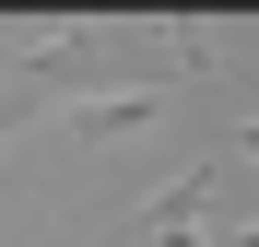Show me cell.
I'll return each instance as SVG.
<instances>
[{
  "instance_id": "6da1fadb",
  "label": "cell",
  "mask_w": 259,
  "mask_h": 247,
  "mask_svg": "<svg viewBox=\"0 0 259 247\" xmlns=\"http://www.w3.org/2000/svg\"><path fill=\"white\" fill-rule=\"evenodd\" d=\"M82 59H95V35H48V47H24V59H0V141H12L24 118H35V106L59 94V82H71Z\"/></svg>"
},
{
  "instance_id": "7a4b0ae2",
  "label": "cell",
  "mask_w": 259,
  "mask_h": 247,
  "mask_svg": "<svg viewBox=\"0 0 259 247\" xmlns=\"http://www.w3.org/2000/svg\"><path fill=\"white\" fill-rule=\"evenodd\" d=\"M165 94H177V82L130 71V82H106V94H71V106H59V130H71V141H118V130H153V118H165Z\"/></svg>"
},
{
  "instance_id": "3957f363",
  "label": "cell",
  "mask_w": 259,
  "mask_h": 247,
  "mask_svg": "<svg viewBox=\"0 0 259 247\" xmlns=\"http://www.w3.org/2000/svg\"><path fill=\"white\" fill-rule=\"evenodd\" d=\"M224 200V165H189V177H165L153 200H142V235L153 247H200V212Z\"/></svg>"
},
{
  "instance_id": "277c9868",
  "label": "cell",
  "mask_w": 259,
  "mask_h": 247,
  "mask_svg": "<svg viewBox=\"0 0 259 247\" xmlns=\"http://www.w3.org/2000/svg\"><path fill=\"white\" fill-rule=\"evenodd\" d=\"M200 247H259V212H236V224H200Z\"/></svg>"
},
{
  "instance_id": "5b68a950",
  "label": "cell",
  "mask_w": 259,
  "mask_h": 247,
  "mask_svg": "<svg viewBox=\"0 0 259 247\" xmlns=\"http://www.w3.org/2000/svg\"><path fill=\"white\" fill-rule=\"evenodd\" d=\"M236 141H247V153H259V130H236Z\"/></svg>"
}]
</instances>
